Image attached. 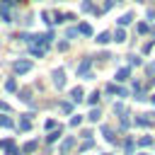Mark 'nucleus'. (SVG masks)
Segmentation results:
<instances>
[{
	"instance_id": "1",
	"label": "nucleus",
	"mask_w": 155,
	"mask_h": 155,
	"mask_svg": "<svg viewBox=\"0 0 155 155\" xmlns=\"http://www.w3.org/2000/svg\"><path fill=\"white\" fill-rule=\"evenodd\" d=\"M51 78H53L56 90H63V87H65V70H63V68H56V70L51 73Z\"/></svg>"
},
{
	"instance_id": "2",
	"label": "nucleus",
	"mask_w": 155,
	"mask_h": 155,
	"mask_svg": "<svg viewBox=\"0 0 155 155\" xmlns=\"http://www.w3.org/2000/svg\"><path fill=\"white\" fill-rule=\"evenodd\" d=\"M12 70H15L17 75H22V73H29V70H31V63H29L27 58H19V61H15V63H12Z\"/></svg>"
},
{
	"instance_id": "3",
	"label": "nucleus",
	"mask_w": 155,
	"mask_h": 155,
	"mask_svg": "<svg viewBox=\"0 0 155 155\" xmlns=\"http://www.w3.org/2000/svg\"><path fill=\"white\" fill-rule=\"evenodd\" d=\"M90 68H92V58H82V63L78 65V78H90Z\"/></svg>"
},
{
	"instance_id": "4",
	"label": "nucleus",
	"mask_w": 155,
	"mask_h": 155,
	"mask_svg": "<svg viewBox=\"0 0 155 155\" xmlns=\"http://www.w3.org/2000/svg\"><path fill=\"white\" fill-rule=\"evenodd\" d=\"M104 92H107V94H119V97H128V92H126L124 87H119V85H114V82H109V85L104 87Z\"/></svg>"
},
{
	"instance_id": "5",
	"label": "nucleus",
	"mask_w": 155,
	"mask_h": 155,
	"mask_svg": "<svg viewBox=\"0 0 155 155\" xmlns=\"http://www.w3.org/2000/svg\"><path fill=\"white\" fill-rule=\"evenodd\" d=\"M136 124H138V126H143V128H150V126L155 124V114H143V116H138V119H136Z\"/></svg>"
},
{
	"instance_id": "6",
	"label": "nucleus",
	"mask_w": 155,
	"mask_h": 155,
	"mask_svg": "<svg viewBox=\"0 0 155 155\" xmlns=\"http://www.w3.org/2000/svg\"><path fill=\"white\" fill-rule=\"evenodd\" d=\"M99 131H102L104 140H109V143H116V136H114V128H111V126H107V124H104V126H102Z\"/></svg>"
},
{
	"instance_id": "7",
	"label": "nucleus",
	"mask_w": 155,
	"mask_h": 155,
	"mask_svg": "<svg viewBox=\"0 0 155 155\" xmlns=\"http://www.w3.org/2000/svg\"><path fill=\"white\" fill-rule=\"evenodd\" d=\"M131 78V68H119L116 70V82H126Z\"/></svg>"
},
{
	"instance_id": "8",
	"label": "nucleus",
	"mask_w": 155,
	"mask_h": 155,
	"mask_svg": "<svg viewBox=\"0 0 155 155\" xmlns=\"http://www.w3.org/2000/svg\"><path fill=\"white\" fill-rule=\"evenodd\" d=\"M70 99H73V102H82V99H85L82 87H73V90H70Z\"/></svg>"
},
{
	"instance_id": "9",
	"label": "nucleus",
	"mask_w": 155,
	"mask_h": 155,
	"mask_svg": "<svg viewBox=\"0 0 155 155\" xmlns=\"http://www.w3.org/2000/svg\"><path fill=\"white\" fill-rule=\"evenodd\" d=\"M116 22H119V27H126V24H131V22H133V12H124V15H121Z\"/></svg>"
},
{
	"instance_id": "10",
	"label": "nucleus",
	"mask_w": 155,
	"mask_h": 155,
	"mask_svg": "<svg viewBox=\"0 0 155 155\" xmlns=\"http://www.w3.org/2000/svg\"><path fill=\"white\" fill-rule=\"evenodd\" d=\"M111 41H119V44H121V41H126V29H124V27H119V29L111 34Z\"/></svg>"
},
{
	"instance_id": "11",
	"label": "nucleus",
	"mask_w": 155,
	"mask_h": 155,
	"mask_svg": "<svg viewBox=\"0 0 155 155\" xmlns=\"http://www.w3.org/2000/svg\"><path fill=\"white\" fill-rule=\"evenodd\" d=\"M31 128V116H19V131H29Z\"/></svg>"
},
{
	"instance_id": "12",
	"label": "nucleus",
	"mask_w": 155,
	"mask_h": 155,
	"mask_svg": "<svg viewBox=\"0 0 155 155\" xmlns=\"http://www.w3.org/2000/svg\"><path fill=\"white\" fill-rule=\"evenodd\" d=\"M63 136V128H53V131H48V136H46V143H53V140H58Z\"/></svg>"
},
{
	"instance_id": "13",
	"label": "nucleus",
	"mask_w": 155,
	"mask_h": 155,
	"mask_svg": "<svg viewBox=\"0 0 155 155\" xmlns=\"http://www.w3.org/2000/svg\"><path fill=\"white\" fill-rule=\"evenodd\" d=\"M73 148H75V138H73V136H68V138L61 143V150H63V153H68V150H73Z\"/></svg>"
},
{
	"instance_id": "14",
	"label": "nucleus",
	"mask_w": 155,
	"mask_h": 155,
	"mask_svg": "<svg viewBox=\"0 0 155 155\" xmlns=\"http://www.w3.org/2000/svg\"><path fill=\"white\" fill-rule=\"evenodd\" d=\"M0 128H12V119H10V114H0Z\"/></svg>"
},
{
	"instance_id": "15",
	"label": "nucleus",
	"mask_w": 155,
	"mask_h": 155,
	"mask_svg": "<svg viewBox=\"0 0 155 155\" xmlns=\"http://www.w3.org/2000/svg\"><path fill=\"white\" fill-rule=\"evenodd\" d=\"M94 41H97V44H109V41H111V34H109V31H102V34H97Z\"/></svg>"
},
{
	"instance_id": "16",
	"label": "nucleus",
	"mask_w": 155,
	"mask_h": 155,
	"mask_svg": "<svg viewBox=\"0 0 155 155\" xmlns=\"http://www.w3.org/2000/svg\"><path fill=\"white\" fill-rule=\"evenodd\" d=\"M5 90H7V92H17V80H15V78H7V80H5Z\"/></svg>"
},
{
	"instance_id": "17",
	"label": "nucleus",
	"mask_w": 155,
	"mask_h": 155,
	"mask_svg": "<svg viewBox=\"0 0 155 155\" xmlns=\"http://www.w3.org/2000/svg\"><path fill=\"white\" fill-rule=\"evenodd\" d=\"M80 10H82V12H97V10H94V5H92V0H82Z\"/></svg>"
},
{
	"instance_id": "18",
	"label": "nucleus",
	"mask_w": 155,
	"mask_h": 155,
	"mask_svg": "<svg viewBox=\"0 0 155 155\" xmlns=\"http://www.w3.org/2000/svg\"><path fill=\"white\" fill-rule=\"evenodd\" d=\"M153 143H155V140H153L150 136H143V138H138V145H140V148H150Z\"/></svg>"
},
{
	"instance_id": "19",
	"label": "nucleus",
	"mask_w": 155,
	"mask_h": 155,
	"mask_svg": "<svg viewBox=\"0 0 155 155\" xmlns=\"http://www.w3.org/2000/svg\"><path fill=\"white\" fill-rule=\"evenodd\" d=\"M78 31H80V34H85V36H92V27H90V24H80V27H78Z\"/></svg>"
},
{
	"instance_id": "20",
	"label": "nucleus",
	"mask_w": 155,
	"mask_h": 155,
	"mask_svg": "<svg viewBox=\"0 0 155 155\" xmlns=\"http://www.w3.org/2000/svg\"><path fill=\"white\" fill-rule=\"evenodd\" d=\"M87 104H92V107H97V104H99V92H92V94L87 97Z\"/></svg>"
},
{
	"instance_id": "21",
	"label": "nucleus",
	"mask_w": 155,
	"mask_h": 155,
	"mask_svg": "<svg viewBox=\"0 0 155 155\" xmlns=\"http://www.w3.org/2000/svg\"><path fill=\"white\" fill-rule=\"evenodd\" d=\"M36 150V140H29V143H24V148H22V153H34Z\"/></svg>"
},
{
	"instance_id": "22",
	"label": "nucleus",
	"mask_w": 155,
	"mask_h": 155,
	"mask_svg": "<svg viewBox=\"0 0 155 155\" xmlns=\"http://www.w3.org/2000/svg\"><path fill=\"white\" fill-rule=\"evenodd\" d=\"M87 119H90V121H99V119H102V114H99V109H92V111L87 114Z\"/></svg>"
},
{
	"instance_id": "23",
	"label": "nucleus",
	"mask_w": 155,
	"mask_h": 155,
	"mask_svg": "<svg viewBox=\"0 0 155 155\" xmlns=\"http://www.w3.org/2000/svg\"><path fill=\"white\" fill-rule=\"evenodd\" d=\"M44 128H46V133H48V131H53V128H58V124H56L53 119H46V124H44Z\"/></svg>"
},
{
	"instance_id": "24",
	"label": "nucleus",
	"mask_w": 155,
	"mask_h": 155,
	"mask_svg": "<svg viewBox=\"0 0 155 155\" xmlns=\"http://www.w3.org/2000/svg\"><path fill=\"white\" fill-rule=\"evenodd\" d=\"M29 53H31V56H36V58H41L46 51H44V48H36V46H31V48H29Z\"/></svg>"
},
{
	"instance_id": "25",
	"label": "nucleus",
	"mask_w": 155,
	"mask_h": 155,
	"mask_svg": "<svg viewBox=\"0 0 155 155\" xmlns=\"http://www.w3.org/2000/svg\"><path fill=\"white\" fill-rule=\"evenodd\" d=\"M19 99H22V102H29V99H31V92H29V90H19Z\"/></svg>"
},
{
	"instance_id": "26",
	"label": "nucleus",
	"mask_w": 155,
	"mask_h": 155,
	"mask_svg": "<svg viewBox=\"0 0 155 155\" xmlns=\"http://www.w3.org/2000/svg\"><path fill=\"white\" fill-rule=\"evenodd\" d=\"M124 150H126V155H131V153H133V140H131V138L124 143Z\"/></svg>"
},
{
	"instance_id": "27",
	"label": "nucleus",
	"mask_w": 155,
	"mask_h": 155,
	"mask_svg": "<svg viewBox=\"0 0 155 155\" xmlns=\"http://www.w3.org/2000/svg\"><path fill=\"white\" fill-rule=\"evenodd\" d=\"M51 17H53V15H51V12H48V10H44V12H41V19H44V22H46V24H48V22H53V19H51Z\"/></svg>"
},
{
	"instance_id": "28",
	"label": "nucleus",
	"mask_w": 155,
	"mask_h": 155,
	"mask_svg": "<svg viewBox=\"0 0 155 155\" xmlns=\"http://www.w3.org/2000/svg\"><path fill=\"white\" fill-rule=\"evenodd\" d=\"M136 29H138V34H148V29H150V27H148L145 22H140V24H138Z\"/></svg>"
},
{
	"instance_id": "29",
	"label": "nucleus",
	"mask_w": 155,
	"mask_h": 155,
	"mask_svg": "<svg viewBox=\"0 0 155 155\" xmlns=\"http://www.w3.org/2000/svg\"><path fill=\"white\" fill-rule=\"evenodd\" d=\"M61 109H63L65 114H70V111H73V102H63V104H61Z\"/></svg>"
},
{
	"instance_id": "30",
	"label": "nucleus",
	"mask_w": 155,
	"mask_h": 155,
	"mask_svg": "<svg viewBox=\"0 0 155 155\" xmlns=\"http://www.w3.org/2000/svg\"><path fill=\"white\" fill-rule=\"evenodd\" d=\"M80 124H82V116H73L70 119V126H80Z\"/></svg>"
},
{
	"instance_id": "31",
	"label": "nucleus",
	"mask_w": 155,
	"mask_h": 155,
	"mask_svg": "<svg viewBox=\"0 0 155 155\" xmlns=\"http://www.w3.org/2000/svg\"><path fill=\"white\" fill-rule=\"evenodd\" d=\"M128 63H131V65H138L140 58H138V56H128Z\"/></svg>"
},
{
	"instance_id": "32",
	"label": "nucleus",
	"mask_w": 155,
	"mask_h": 155,
	"mask_svg": "<svg viewBox=\"0 0 155 155\" xmlns=\"http://www.w3.org/2000/svg\"><path fill=\"white\" fill-rule=\"evenodd\" d=\"M12 145V138H5V140H0V148H10Z\"/></svg>"
},
{
	"instance_id": "33",
	"label": "nucleus",
	"mask_w": 155,
	"mask_h": 155,
	"mask_svg": "<svg viewBox=\"0 0 155 155\" xmlns=\"http://www.w3.org/2000/svg\"><path fill=\"white\" fill-rule=\"evenodd\" d=\"M0 111H5V114H10V104H5L2 99H0Z\"/></svg>"
},
{
	"instance_id": "34",
	"label": "nucleus",
	"mask_w": 155,
	"mask_h": 155,
	"mask_svg": "<svg viewBox=\"0 0 155 155\" xmlns=\"http://www.w3.org/2000/svg\"><path fill=\"white\" fill-rule=\"evenodd\" d=\"M5 155H19V150H17V148H12V145H10V148H7V153H5Z\"/></svg>"
},
{
	"instance_id": "35",
	"label": "nucleus",
	"mask_w": 155,
	"mask_h": 155,
	"mask_svg": "<svg viewBox=\"0 0 155 155\" xmlns=\"http://www.w3.org/2000/svg\"><path fill=\"white\" fill-rule=\"evenodd\" d=\"M114 7V0H104V10H111Z\"/></svg>"
},
{
	"instance_id": "36",
	"label": "nucleus",
	"mask_w": 155,
	"mask_h": 155,
	"mask_svg": "<svg viewBox=\"0 0 155 155\" xmlns=\"http://www.w3.org/2000/svg\"><path fill=\"white\" fill-rule=\"evenodd\" d=\"M150 102H153V104H155V94H153V97H150Z\"/></svg>"
},
{
	"instance_id": "37",
	"label": "nucleus",
	"mask_w": 155,
	"mask_h": 155,
	"mask_svg": "<svg viewBox=\"0 0 155 155\" xmlns=\"http://www.w3.org/2000/svg\"><path fill=\"white\" fill-rule=\"evenodd\" d=\"M7 2H19V0H7Z\"/></svg>"
},
{
	"instance_id": "38",
	"label": "nucleus",
	"mask_w": 155,
	"mask_h": 155,
	"mask_svg": "<svg viewBox=\"0 0 155 155\" xmlns=\"http://www.w3.org/2000/svg\"><path fill=\"white\" fill-rule=\"evenodd\" d=\"M140 155H145V153H140Z\"/></svg>"
},
{
	"instance_id": "39",
	"label": "nucleus",
	"mask_w": 155,
	"mask_h": 155,
	"mask_svg": "<svg viewBox=\"0 0 155 155\" xmlns=\"http://www.w3.org/2000/svg\"><path fill=\"white\" fill-rule=\"evenodd\" d=\"M138 2H143V0H138Z\"/></svg>"
}]
</instances>
